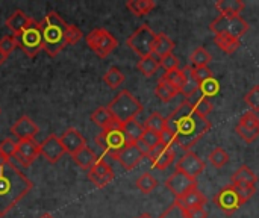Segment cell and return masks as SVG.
I'll list each match as a JSON object with an SVG mask.
<instances>
[{
    "label": "cell",
    "instance_id": "1",
    "mask_svg": "<svg viewBox=\"0 0 259 218\" xmlns=\"http://www.w3.org/2000/svg\"><path fill=\"white\" fill-rule=\"evenodd\" d=\"M165 120L167 129L176 135V146L185 152H191V149L211 129V121L199 115L187 100L181 103Z\"/></svg>",
    "mask_w": 259,
    "mask_h": 218
},
{
    "label": "cell",
    "instance_id": "2",
    "mask_svg": "<svg viewBox=\"0 0 259 218\" xmlns=\"http://www.w3.org/2000/svg\"><path fill=\"white\" fill-rule=\"evenodd\" d=\"M33 184L11 161L0 165V217H6L17 203L24 199Z\"/></svg>",
    "mask_w": 259,
    "mask_h": 218
},
{
    "label": "cell",
    "instance_id": "3",
    "mask_svg": "<svg viewBox=\"0 0 259 218\" xmlns=\"http://www.w3.org/2000/svg\"><path fill=\"white\" fill-rule=\"evenodd\" d=\"M67 26L68 24L55 11L49 12L39 21V29H41V35H42V42H44V52L50 58H55L61 50L65 49Z\"/></svg>",
    "mask_w": 259,
    "mask_h": 218
},
{
    "label": "cell",
    "instance_id": "4",
    "mask_svg": "<svg viewBox=\"0 0 259 218\" xmlns=\"http://www.w3.org/2000/svg\"><path fill=\"white\" fill-rule=\"evenodd\" d=\"M106 108L112 114V117L121 124L135 120L143 111L141 102L137 97H134V94H131L127 90L120 91Z\"/></svg>",
    "mask_w": 259,
    "mask_h": 218
},
{
    "label": "cell",
    "instance_id": "5",
    "mask_svg": "<svg viewBox=\"0 0 259 218\" xmlns=\"http://www.w3.org/2000/svg\"><path fill=\"white\" fill-rule=\"evenodd\" d=\"M15 38H17V42H18V47L29 58H35L41 50H44V42H42V35H41V29H39V21H36L33 18H32L30 24L20 35H17Z\"/></svg>",
    "mask_w": 259,
    "mask_h": 218
},
{
    "label": "cell",
    "instance_id": "6",
    "mask_svg": "<svg viewBox=\"0 0 259 218\" xmlns=\"http://www.w3.org/2000/svg\"><path fill=\"white\" fill-rule=\"evenodd\" d=\"M85 41L88 44V47L99 56V58H106L109 56L118 46V41L117 38L106 29L103 27H99V29H94L91 30L87 36H85Z\"/></svg>",
    "mask_w": 259,
    "mask_h": 218
},
{
    "label": "cell",
    "instance_id": "7",
    "mask_svg": "<svg viewBox=\"0 0 259 218\" xmlns=\"http://www.w3.org/2000/svg\"><path fill=\"white\" fill-rule=\"evenodd\" d=\"M96 144L105 152V155L117 159L120 152L131 144L123 132V129H111V130H102L96 137Z\"/></svg>",
    "mask_w": 259,
    "mask_h": 218
},
{
    "label": "cell",
    "instance_id": "8",
    "mask_svg": "<svg viewBox=\"0 0 259 218\" xmlns=\"http://www.w3.org/2000/svg\"><path fill=\"white\" fill-rule=\"evenodd\" d=\"M209 29L215 35H229V36H234V38H238L240 39L249 30V24L240 15H237V17L219 15L215 20L211 21Z\"/></svg>",
    "mask_w": 259,
    "mask_h": 218
},
{
    "label": "cell",
    "instance_id": "9",
    "mask_svg": "<svg viewBox=\"0 0 259 218\" xmlns=\"http://www.w3.org/2000/svg\"><path fill=\"white\" fill-rule=\"evenodd\" d=\"M156 33L152 30L150 26L147 24H141L127 39L126 44L129 46V49H132L140 58H146L152 55L153 50V42H155Z\"/></svg>",
    "mask_w": 259,
    "mask_h": 218
},
{
    "label": "cell",
    "instance_id": "10",
    "mask_svg": "<svg viewBox=\"0 0 259 218\" xmlns=\"http://www.w3.org/2000/svg\"><path fill=\"white\" fill-rule=\"evenodd\" d=\"M38 156H39V144L35 140H21V141L17 143V153H15V156L8 159V161H11V164H14L15 167L18 164V165L27 168Z\"/></svg>",
    "mask_w": 259,
    "mask_h": 218
},
{
    "label": "cell",
    "instance_id": "11",
    "mask_svg": "<svg viewBox=\"0 0 259 218\" xmlns=\"http://www.w3.org/2000/svg\"><path fill=\"white\" fill-rule=\"evenodd\" d=\"M214 203L217 205V208L223 212V214H226V215H232V214H235L241 206H243V203L240 202V199H238V196H237V193H235V190H234V187L229 184V185H226L225 188H222L215 196H214Z\"/></svg>",
    "mask_w": 259,
    "mask_h": 218
},
{
    "label": "cell",
    "instance_id": "12",
    "mask_svg": "<svg viewBox=\"0 0 259 218\" xmlns=\"http://www.w3.org/2000/svg\"><path fill=\"white\" fill-rule=\"evenodd\" d=\"M235 132L246 143H253L259 137V118L252 111H247L241 115L240 121L235 126Z\"/></svg>",
    "mask_w": 259,
    "mask_h": 218
},
{
    "label": "cell",
    "instance_id": "13",
    "mask_svg": "<svg viewBox=\"0 0 259 218\" xmlns=\"http://www.w3.org/2000/svg\"><path fill=\"white\" fill-rule=\"evenodd\" d=\"M165 187L168 188V191L175 196V199L182 197L184 194H187L188 191L197 188V181L193 178H188L187 175H184L182 171H175L167 181H165Z\"/></svg>",
    "mask_w": 259,
    "mask_h": 218
},
{
    "label": "cell",
    "instance_id": "14",
    "mask_svg": "<svg viewBox=\"0 0 259 218\" xmlns=\"http://www.w3.org/2000/svg\"><path fill=\"white\" fill-rule=\"evenodd\" d=\"M39 155L49 164H56L65 155V150L61 144V140L55 134H50L42 143H39Z\"/></svg>",
    "mask_w": 259,
    "mask_h": 218
},
{
    "label": "cell",
    "instance_id": "15",
    "mask_svg": "<svg viewBox=\"0 0 259 218\" xmlns=\"http://www.w3.org/2000/svg\"><path fill=\"white\" fill-rule=\"evenodd\" d=\"M176 170L182 171L188 178L197 179L205 171V162L194 153V152H185V155L178 161Z\"/></svg>",
    "mask_w": 259,
    "mask_h": 218
},
{
    "label": "cell",
    "instance_id": "16",
    "mask_svg": "<svg viewBox=\"0 0 259 218\" xmlns=\"http://www.w3.org/2000/svg\"><path fill=\"white\" fill-rule=\"evenodd\" d=\"M114 171L109 167V164L105 159H99L94 167L88 171V179L97 187V188H103L108 184H111L114 181Z\"/></svg>",
    "mask_w": 259,
    "mask_h": 218
},
{
    "label": "cell",
    "instance_id": "17",
    "mask_svg": "<svg viewBox=\"0 0 259 218\" xmlns=\"http://www.w3.org/2000/svg\"><path fill=\"white\" fill-rule=\"evenodd\" d=\"M149 161L152 164V167L158 168V170H165L171 165V162L175 161V150L171 147H167L164 144L156 146L150 153H149Z\"/></svg>",
    "mask_w": 259,
    "mask_h": 218
},
{
    "label": "cell",
    "instance_id": "18",
    "mask_svg": "<svg viewBox=\"0 0 259 218\" xmlns=\"http://www.w3.org/2000/svg\"><path fill=\"white\" fill-rule=\"evenodd\" d=\"M38 132H39V127L29 117H26V115L24 117H20L11 126V134L14 137H17L18 141H21V140H33Z\"/></svg>",
    "mask_w": 259,
    "mask_h": 218
},
{
    "label": "cell",
    "instance_id": "19",
    "mask_svg": "<svg viewBox=\"0 0 259 218\" xmlns=\"http://www.w3.org/2000/svg\"><path fill=\"white\" fill-rule=\"evenodd\" d=\"M59 140H61V144H62L65 153H70L71 156L87 146L85 138H83L82 134H80L77 129H74V127L67 129V130L61 135Z\"/></svg>",
    "mask_w": 259,
    "mask_h": 218
},
{
    "label": "cell",
    "instance_id": "20",
    "mask_svg": "<svg viewBox=\"0 0 259 218\" xmlns=\"http://www.w3.org/2000/svg\"><path fill=\"white\" fill-rule=\"evenodd\" d=\"M143 158H144V155L140 152V149L137 147V144H127L120 152V155L117 156V161L120 162V165L124 170L131 171V170H134L143 161Z\"/></svg>",
    "mask_w": 259,
    "mask_h": 218
},
{
    "label": "cell",
    "instance_id": "21",
    "mask_svg": "<svg viewBox=\"0 0 259 218\" xmlns=\"http://www.w3.org/2000/svg\"><path fill=\"white\" fill-rule=\"evenodd\" d=\"M175 202L187 212V211H191V209H194V208L205 206L206 202H208V199H206V196H205L202 191H199L197 188H194V190L188 191L187 194H184L182 197L176 199Z\"/></svg>",
    "mask_w": 259,
    "mask_h": 218
},
{
    "label": "cell",
    "instance_id": "22",
    "mask_svg": "<svg viewBox=\"0 0 259 218\" xmlns=\"http://www.w3.org/2000/svg\"><path fill=\"white\" fill-rule=\"evenodd\" d=\"M256 182H258V178L255 171L249 168L247 165H241L240 168H237V171H234L231 178V185H235V187H255Z\"/></svg>",
    "mask_w": 259,
    "mask_h": 218
},
{
    "label": "cell",
    "instance_id": "23",
    "mask_svg": "<svg viewBox=\"0 0 259 218\" xmlns=\"http://www.w3.org/2000/svg\"><path fill=\"white\" fill-rule=\"evenodd\" d=\"M30 21H32L30 17H27L21 9H17V11H14V12L8 17V20H6V27L12 32L14 36H17V35H20V33L30 24Z\"/></svg>",
    "mask_w": 259,
    "mask_h": 218
},
{
    "label": "cell",
    "instance_id": "24",
    "mask_svg": "<svg viewBox=\"0 0 259 218\" xmlns=\"http://www.w3.org/2000/svg\"><path fill=\"white\" fill-rule=\"evenodd\" d=\"M187 102L191 105V108H193L199 115H202V117H205V118H206L208 114H211L212 109H214L211 100H209L208 97H205V96L200 93V90L196 91L194 94H191V96L187 99Z\"/></svg>",
    "mask_w": 259,
    "mask_h": 218
},
{
    "label": "cell",
    "instance_id": "25",
    "mask_svg": "<svg viewBox=\"0 0 259 218\" xmlns=\"http://www.w3.org/2000/svg\"><path fill=\"white\" fill-rule=\"evenodd\" d=\"M173 49H175V42L168 35L156 33V38H155V42H153V50H152L153 56L161 59V58L173 53Z\"/></svg>",
    "mask_w": 259,
    "mask_h": 218
},
{
    "label": "cell",
    "instance_id": "26",
    "mask_svg": "<svg viewBox=\"0 0 259 218\" xmlns=\"http://www.w3.org/2000/svg\"><path fill=\"white\" fill-rule=\"evenodd\" d=\"M246 8L243 0H219L215 3V9L220 12V15L225 17H237L243 9Z\"/></svg>",
    "mask_w": 259,
    "mask_h": 218
},
{
    "label": "cell",
    "instance_id": "27",
    "mask_svg": "<svg viewBox=\"0 0 259 218\" xmlns=\"http://www.w3.org/2000/svg\"><path fill=\"white\" fill-rule=\"evenodd\" d=\"M99 159H100V158H97V155H96L88 146H85L83 149H80L77 153L73 155V161H74L82 170H87V171H90Z\"/></svg>",
    "mask_w": 259,
    "mask_h": 218
},
{
    "label": "cell",
    "instance_id": "28",
    "mask_svg": "<svg viewBox=\"0 0 259 218\" xmlns=\"http://www.w3.org/2000/svg\"><path fill=\"white\" fill-rule=\"evenodd\" d=\"M182 76H184V86H182L181 93L188 99L191 94H194L196 91H199L200 83L197 82V79H196V76L193 73V68L190 65H187V67L182 68Z\"/></svg>",
    "mask_w": 259,
    "mask_h": 218
},
{
    "label": "cell",
    "instance_id": "29",
    "mask_svg": "<svg viewBox=\"0 0 259 218\" xmlns=\"http://www.w3.org/2000/svg\"><path fill=\"white\" fill-rule=\"evenodd\" d=\"M121 129H123V132H124V135H126V138H127V141L131 144H135L137 141H140L143 138L144 130H146L144 129V124H141L140 121H137V118L123 123Z\"/></svg>",
    "mask_w": 259,
    "mask_h": 218
},
{
    "label": "cell",
    "instance_id": "30",
    "mask_svg": "<svg viewBox=\"0 0 259 218\" xmlns=\"http://www.w3.org/2000/svg\"><path fill=\"white\" fill-rule=\"evenodd\" d=\"M155 94H156V97L161 102L168 103V102H171L179 94V90L176 86H173L171 83H168L165 79L161 77L159 82H158V85H156V88H155Z\"/></svg>",
    "mask_w": 259,
    "mask_h": 218
},
{
    "label": "cell",
    "instance_id": "31",
    "mask_svg": "<svg viewBox=\"0 0 259 218\" xmlns=\"http://www.w3.org/2000/svg\"><path fill=\"white\" fill-rule=\"evenodd\" d=\"M155 2L153 0H129L126 3V8L135 15V17H144L150 14L155 9Z\"/></svg>",
    "mask_w": 259,
    "mask_h": 218
},
{
    "label": "cell",
    "instance_id": "32",
    "mask_svg": "<svg viewBox=\"0 0 259 218\" xmlns=\"http://www.w3.org/2000/svg\"><path fill=\"white\" fill-rule=\"evenodd\" d=\"M214 42L226 55H232L234 52H237V49H240V44H241L238 38H234V36H229V35H215Z\"/></svg>",
    "mask_w": 259,
    "mask_h": 218
},
{
    "label": "cell",
    "instance_id": "33",
    "mask_svg": "<svg viewBox=\"0 0 259 218\" xmlns=\"http://www.w3.org/2000/svg\"><path fill=\"white\" fill-rule=\"evenodd\" d=\"M159 59L153 55L150 56H146V58H141L137 64V68L140 70V73L146 77H152L158 70H159Z\"/></svg>",
    "mask_w": 259,
    "mask_h": 218
},
{
    "label": "cell",
    "instance_id": "34",
    "mask_svg": "<svg viewBox=\"0 0 259 218\" xmlns=\"http://www.w3.org/2000/svg\"><path fill=\"white\" fill-rule=\"evenodd\" d=\"M211 55L205 47H197L191 55H190V67L191 68H199V67H208L211 62Z\"/></svg>",
    "mask_w": 259,
    "mask_h": 218
},
{
    "label": "cell",
    "instance_id": "35",
    "mask_svg": "<svg viewBox=\"0 0 259 218\" xmlns=\"http://www.w3.org/2000/svg\"><path fill=\"white\" fill-rule=\"evenodd\" d=\"M112 120H114L112 114L108 111V108H103V106H99V108L91 114V121H93L96 126H99L102 130H105V129L112 123Z\"/></svg>",
    "mask_w": 259,
    "mask_h": 218
},
{
    "label": "cell",
    "instance_id": "36",
    "mask_svg": "<svg viewBox=\"0 0 259 218\" xmlns=\"http://www.w3.org/2000/svg\"><path fill=\"white\" fill-rule=\"evenodd\" d=\"M165 127H167V120L159 112H152L144 121V129L156 132V134H161Z\"/></svg>",
    "mask_w": 259,
    "mask_h": 218
},
{
    "label": "cell",
    "instance_id": "37",
    "mask_svg": "<svg viewBox=\"0 0 259 218\" xmlns=\"http://www.w3.org/2000/svg\"><path fill=\"white\" fill-rule=\"evenodd\" d=\"M158 187V181L150 175V173H143L138 179H137V188L143 193V194H150L152 191H155Z\"/></svg>",
    "mask_w": 259,
    "mask_h": 218
},
{
    "label": "cell",
    "instance_id": "38",
    "mask_svg": "<svg viewBox=\"0 0 259 218\" xmlns=\"http://www.w3.org/2000/svg\"><path fill=\"white\" fill-rule=\"evenodd\" d=\"M208 161H209V164L214 165L215 168H222V167H225L226 164H229L231 158H229V153H228L226 150H223L222 147H215V149L209 153Z\"/></svg>",
    "mask_w": 259,
    "mask_h": 218
},
{
    "label": "cell",
    "instance_id": "39",
    "mask_svg": "<svg viewBox=\"0 0 259 218\" xmlns=\"http://www.w3.org/2000/svg\"><path fill=\"white\" fill-rule=\"evenodd\" d=\"M103 80H105V83H106L109 88L115 90V88H118V86L124 82V74H123L117 67H111V68L105 73Z\"/></svg>",
    "mask_w": 259,
    "mask_h": 218
},
{
    "label": "cell",
    "instance_id": "40",
    "mask_svg": "<svg viewBox=\"0 0 259 218\" xmlns=\"http://www.w3.org/2000/svg\"><path fill=\"white\" fill-rule=\"evenodd\" d=\"M199 90H200V93L205 96V97H214L215 94H219V91H220V83H219V80L215 79V77H212V79H208V80H205V82H202L200 83V86H199Z\"/></svg>",
    "mask_w": 259,
    "mask_h": 218
},
{
    "label": "cell",
    "instance_id": "41",
    "mask_svg": "<svg viewBox=\"0 0 259 218\" xmlns=\"http://www.w3.org/2000/svg\"><path fill=\"white\" fill-rule=\"evenodd\" d=\"M162 79H165L168 83H171L173 86H176L181 93L182 86H184V76H182V70H171V71H165L162 76Z\"/></svg>",
    "mask_w": 259,
    "mask_h": 218
},
{
    "label": "cell",
    "instance_id": "42",
    "mask_svg": "<svg viewBox=\"0 0 259 218\" xmlns=\"http://www.w3.org/2000/svg\"><path fill=\"white\" fill-rule=\"evenodd\" d=\"M0 153L3 155L5 159L14 158L17 153V141H14L12 138H5L0 143Z\"/></svg>",
    "mask_w": 259,
    "mask_h": 218
},
{
    "label": "cell",
    "instance_id": "43",
    "mask_svg": "<svg viewBox=\"0 0 259 218\" xmlns=\"http://www.w3.org/2000/svg\"><path fill=\"white\" fill-rule=\"evenodd\" d=\"M244 100H246V103H247V106L250 108L252 112H255V114L259 112V85H255V86L246 94Z\"/></svg>",
    "mask_w": 259,
    "mask_h": 218
},
{
    "label": "cell",
    "instance_id": "44",
    "mask_svg": "<svg viewBox=\"0 0 259 218\" xmlns=\"http://www.w3.org/2000/svg\"><path fill=\"white\" fill-rule=\"evenodd\" d=\"M232 187H234V190H235V193H237V196H238V199H240V202L243 205L247 203L256 193L255 187H235V185H232Z\"/></svg>",
    "mask_w": 259,
    "mask_h": 218
},
{
    "label": "cell",
    "instance_id": "45",
    "mask_svg": "<svg viewBox=\"0 0 259 218\" xmlns=\"http://www.w3.org/2000/svg\"><path fill=\"white\" fill-rule=\"evenodd\" d=\"M17 46H18V42H17V38H15L14 35L3 36V38L0 39V50H2L6 56H9V55L17 49Z\"/></svg>",
    "mask_w": 259,
    "mask_h": 218
},
{
    "label": "cell",
    "instance_id": "46",
    "mask_svg": "<svg viewBox=\"0 0 259 218\" xmlns=\"http://www.w3.org/2000/svg\"><path fill=\"white\" fill-rule=\"evenodd\" d=\"M179 64H181L179 58H178L176 55H173V53H170V55H167V56H164V58L159 59V65H161L165 71L178 70V68H179Z\"/></svg>",
    "mask_w": 259,
    "mask_h": 218
},
{
    "label": "cell",
    "instance_id": "47",
    "mask_svg": "<svg viewBox=\"0 0 259 218\" xmlns=\"http://www.w3.org/2000/svg\"><path fill=\"white\" fill-rule=\"evenodd\" d=\"M82 36H83V33L79 27L71 26V24L67 26V30H65V42L67 44H76L82 39Z\"/></svg>",
    "mask_w": 259,
    "mask_h": 218
},
{
    "label": "cell",
    "instance_id": "48",
    "mask_svg": "<svg viewBox=\"0 0 259 218\" xmlns=\"http://www.w3.org/2000/svg\"><path fill=\"white\" fill-rule=\"evenodd\" d=\"M146 144H147V147L150 149V150H153L156 146H159L161 144V138H159V134H156V132H152V130H144V134H143V138H141Z\"/></svg>",
    "mask_w": 259,
    "mask_h": 218
},
{
    "label": "cell",
    "instance_id": "49",
    "mask_svg": "<svg viewBox=\"0 0 259 218\" xmlns=\"http://www.w3.org/2000/svg\"><path fill=\"white\" fill-rule=\"evenodd\" d=\"M159 218H187V212L175 202Z\"/></svg>",
    "mask_w": 259,
    "mask_h": 218
},
{
    "label": "cell",
    "instance_id": "50",
    "mask_svg": "<svg viewBox=\"0 0 259 218\" xmlns=\"http://www.w3.org/2000/svg\"><path fill=\"white\" fill-rule=\"evenodd\" d=\"M193 73L197 79L199 83L208 80V79H212L214 77V73L209 67H199V68H193Z\"/></svg>",
    "mask_w": 259,
    "mask_h": 218
},
{
    "label": "cell",
    "instance_id": "51",
    "mask_svg": "<svg viewBox=\"0 0 259 218\" xmlns=\"http://www.w3.org/2000/svg\"><path fill=\"white\" fill-rule=\"evenodd\" d=\"M159 138H161V144H164L167 147L173 149V146H176V135L171 130H168L167 127L159 134Z\"/></svg>",
    "mask_w": 259,
    "mask_h": 218
},
{
    "label": "cell",
    "instance_id": "52",
    "mask_svg": "<svg viewBox=\"0 0 259 218\" xmlns=\"http://www.w3.org/2000/svg\"><path fill=\"white\" fill-rule=\"evenodd\" d=\"M208 217V212L205 209V206H200V208H194L191 211H187V218H206Z\"/></svg>",
    "mask_w": 259,
    "mask_h": 218
},
{
    "label": "cell",
    "instance_id": "53",
    "mask_svg": "<svg viewBox=\"0 0 259 218\" xmlns=\"http://www.w3.org/2000/svg\"><path fill=\"white\" fill-rule=\"evenodd\" d=\"M6 59H8V56H6V55H5V53L0 50V65H3V64L6 62Z\"/></svg>",
    "mask_w": 259,
    "mask_h": 218
},
{
    "label": "cell",
    "instance_id": "54",
    "mask_svg": "<svg viewBox=\"0 0 259 218\" xmlns=\"http://www.w3.org/2000/svg\"><path fill=\"white\" fill-rule=\"evenodd\" d=\"M6 161H8V159H5V158H3V155L0 153V165H2V164H5Z\"/></svg>",
    "mask_w": 259,
    "mask_h": 218
},
{
    "label": "cell",
    "instance_id": "55",
    "mask_svg": "<svg viewBox=\"0 0 259 218\" xmlns=\"http://www.w3.org/2000/svg\"><path fill=\"white\" fill-rule=\"evenodd\" d=\"M39 218H55V217H53V215H50V214H42Z\"/></svg>",
    "mask_w": 259,
    "mask_h": 218
},
{
    "label": "cell",
    "instance_id": "56",
    "mask_svg": "<svg viewBox=\"0 0 259 218\" xmlns=\"http://www.w3.org/2000/svg\"><path fill=\"white\" fill-rule=\"evenodd\" d=\"M138 218H152V217H150L149 214H143V215H140V217H138Z\"/></svg>",
    "mask_w": 259,
    "mask_h": 218
},
{
    "label": "cell",
    "instance_id": "57",
    "mask_svg": "<svg viewBox=\"0 0 259 218\" xmlns=\"http://www.w3.org/2000/svg\"><path fill=\"white\" fill-rule=\"evenodd\" d=\"M0 114H2V109H0Z\"/></svg>",
    "mask_w": 259,
    "mask_h": 218
}]
</instances>
